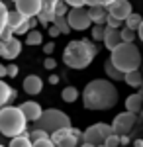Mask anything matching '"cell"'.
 <instances>
[{"label":"cell","mask_w":143,"mask_h":147,"mask_svg":"<svg viewBox=\"0 0 143 147\" xmlns=\"http://www.w3.org/2000/svg\"><path fill=\"white\" fill-rule=\"evenodd\" d=\"M110 61L125 75L130 71L139 69V65H141V51L135 47L133 41H121L118 47L112 49Z\"/></svg>","instance_id":"277c9868"},{"label":"cell","mask_w":143,"mask_h":147,"mask_svg":"<svg viewBox=\"0 0 143 147\" xmlns=\"http://www.w3.org/2000/svg\"><path fill=\"white\" fill-rule=\"evenodd\" d=\"M69 6H73V8H80V6H84V0H65Z\"/></svg>","instance_id":"60d3db41"},{"label":"cell","mask_w":143,"mask_h":147,"mask_svg":"<svg viewBox=\"0 0 143 147\" xmlns=\"http://www.w3.org/2000/svg\"><path fill=\"white\" fill-rule=\"evenodd\" d=\"M106 26H110V28H118L120 30L121 28V20H118V18H114V16H106Z\"/></svg>","instance_id":"d590c367"},{"label":"cell","mask_w":143,"mask_h":147,"mask_svg":"<svg viewBox=\"0 0 143 147\" xmlns=\"http://www.w3.org/2000/svg\"><path fill=\"white\" fill-rule=\"evenodd\" d=\"M32 147H55V143L51 141V137H43V139L32 141Z\"/></svg>","instance_id":"e575fe53"},{"label":"cell","mask_w":143,"mask_h":147,"mask_svg":"<svg viewBox=\"0 0 143 147\" xmlns=\"http://www.w3.org/2000/svg\"><path fill=\"white\" fill-rule=\"evenodd\" d=\"M30 136V139L32 141H37V139H43V137H49V134L45 131V129H41V127H33L32 131L28 134Z\"/></svg>","instance_id":"f546056e"},{"label":"cell","mask_w":143,"mask_h":147,"mask_svg":"<svg viewBox=\"0 0 143 147\" xmlns=\"http://www.w3.org/2000/svg\"><path fill=\"white\" fill-rule=\"evenodd\" d=\"M78 147H96V145H94V143H88V141H82Z\"/></svg>","instance_id":"816d5d0a"},{"label":"cell","mask_w":143,"mask_h":147,"mask_svg":"<svg viewBox=\"0 0 143 147\" xmlns=\"http://www.w3.org/2000/svg\"><path fill=\"white\" fill-rule=\"evenodd\" d=\"M130 141H132V139H130L127 134H121V136H120V145H127Z\"/></svg>","instance_id":"ee69618b"},{"label":"cell","mask_w":143,"mask_h":147,"mask_svg":"<svg viewBox=\"0 0 143 147\" xmlns=\"http://www.w3.org/2000/svg\"><path fill=\"white\" fill-rule=\"evenodd\" d=\"M16 4V10L22 12L26 18H33L41 12V0H14Z\"/></svg>","instance_id":"8fae6325"},{"label":"cell","mask_w":143,"mask_h":147,"mask_svg":"<svg viewBox=\"0 0 143 147\" xmlns=\"http://www.w3.org/2000/svg\"><path fill=\"white\" fill-rule=\"evenodd\" d=\"M59 34H61V32H59V28H57L55 24H51V26H49V35H51V37H57Z\"/></svg>","instance_id":"7bdbcfd3"},{"label":"cell","mask_w":143,"mask_h":147,"mask_svg":"<svg viewBox=\"0 0 143 147\" xmlns=\"http://www.w3.org/2000/svg\"><path fill=\"white\" fill-rule=\"evenodd\" d=\"M10 37H14V30H12L10 26H4V30H2V34H0V39H2V41H8Z\"/></svg>","instance_id":"8d00e7d4"},{"label":"cell","mask_w":143,"mask_h":147,"mask_svg":"<svg viewBox=\"0 0 143 147\" xmlns=\"http://www.w3.org/2000/svg\"><path fill=\"white\" fill-rule=\"evenodd\" d=\"M4 53H6V41L0 39V57H4Z\"/></svg>","instance_id":"f6af8a7d"},{"label":"cell","mask_w":143,"mask_h":147,"mask_svg":"<svg viewBox=\"0 0 143 147\" xmlns=\"http://www.w3.org/2000/svg\"><path fill=\"white\" fill-rule=\"evenodd\" d=\"M96 147H104V143H100V145H96Z\"/></svg>","instance_id":"db71d44e"},{"label":"cell","mask_w":143,"mask_h":147,"mask_svg":"<svg viewBox=\"0 0 143 147\" xmlns=\"http://www.w3.org/2000/svg\"><path fill=\"white\" fill-rule=\"evenodd\" d=\"M118 98H120L118 88L112 84V80L106 79L90 80L82 90V104L86 110H96V112L110 110L118 104Z\"/></svg>","instance_id":"6da1fadb"},{"label":"cell","mask_w":143,"mask_h":147,"mask_svg":"<svg viewBox=\"0 0 143 147\" xmlns=\"http://www.w3.org/2000/svg\"><path fill=\"white\" fill-rule=\"evenodd\" d=\"M120 34H121V41H133L135 39V30L123 28V30H120Z\"/></svg>","instance_id":"836d02e7"},{"label":"cell","mask_w":143,"mask_h":147,"mask_svg":"<svg viewBox=\"0 0 143 147\" xmlns=\"http://www.w3.org/2000/svg\"><path fill=\"white\" fill-rule=\"evenodd\" d=\"M132 12H133V8H132V2L130 0H114L110 6H108V14L114 16V18H118V20H121V22Z\"/></svg>","instance_id":"30bf717a"},{"label":"cell","mask_w":143,"mask_h":147,"mask_svg":"<svg viewBox=\"0 0 143 147\" xmlns=\"http://www.w3.org/2000/svg\"><path fill=\"white\" fill-rule=\"evenodd\" d=\"M104 45H106V49L108 51H112L114 47H118L121 43V34L118 28H110V26H106L104 28Z\"/></svg>","instance_id":"7c38bea8"},{"label":"cell","mask_w":143,"mask_h":147,"mask_svg":"<svg viewBox=\"0 0 143 147\" xmlns=\"http://www.w3.org/2000/svg\"><path fill=\"white\" fill-rule=\"evenodd\" d=\"M49 82H51V84H57V82H59V77H57V75H51V77H49Z\"/></svg>","instance_id":"681fc988"},{"label":"cell","mask_w":143,"mask_h":147,"mask_svg":"<svg viewBox=\"0 0 143 147\" xmlns=\"http://www.w3.org/2000/svg\"><path fill=\"white\" fill-rule=\"evenodd\" d=\"M96 4V0H84V6H94Z\"/></svg>","instance_id":"f5cc1de1"},{"label":"cell","mask_w":143,"mask_h":147,"mask_svg":"<svg viewBox=\"0 0 143 147\" xmlns=\"http://www.w3.org/2000/svg\"><path fill=\"white\" fill-rule=\"evenodd\" d=\"M123 80H125V84L127 86H132V88H137V86H141L143 84V75L141 71H130V73H125V77H123Z\"/></svg>","instance_id":"d6986e66"},{"label":"cell","mask_w":143,"mask_h":147,"mask_svg":"<svg viewBox=\"0 0 143 147\" xmlns=\"http://www.w3.org/2000/svg\"><path fill=\"white\" fill-rule=\"evenodd\" d=\"M57 28H59V32L61 34H69L71 32V26H69V20H67V16H55V20H53Z\"/></svg>","instance_id":"83f0119b"},{"label":"cell","mask_w":143,"mask_h":147,"mask_svg":"<svg viewBox=\"0 0 143 147\" xmlns=\"http://www.w3.org/2000/svg\"><path fill=\"white\" fill-rule=\"evenodd\" d=\"M33 124H35V127H41L47 134H51V131H55L59 127L71 125V118H69V114L61 112V110H57V108H49V110H43L41 116H39Z\"/></svg>","instance_id":"5b68a950"},{"label":"cell","mask_w":143,"mask_h":147,"mask_svg":"<svg viewBox=\"0 0 143 147\" xmlns=\"http://www.w3.org/2000/svg\"><path fill=\"white\" fill-rule=\"evenodd\" d=\"M141 20H143V18L139 16V14L132 12V14H130V16H127V18L123 20V22H125V28H130V30H135V32H137V28H139Z\"/></svg>","instance_id":"4316f807"},{"label":"cell","mask_w":143,"mask_h":147,"mask_svg":"<svg viewBox=\"0 0 143 147\" xmlns=\"http://www.w3.org/2000/svg\"><path fill=\"white\" fill-rule=\"evenodd\" d=\"M26 125H28V118L24 116L20 106H2L0 108V134L6 137H16L26 134Z\"/></svg>","instance_id":"3957f363"},{"label":"cell","mask_w":143,"mask_h":147,"mask_svg":"<svg viewBox=\"0 0 143 147\" xmlns=\"http://www.w3.org/2000/svg\"><path fill=\"white\" fill-rule=\"evenodd\" d=\"M141 118H143V108H141Z\"/></svg>","instance_id":"11a10c76"},{"label":"cell","mask_w":143,"mask_h":147,"mask_svg":"<svg viewBox=\"0 0 143 147\" xmlns=\"http://www.w3.org/2000/svg\"><path fill=\"white\" fill-rule=\"evenodd\" d=\"M57 2H59V0H41V6H43L45 10H53Z\"/></svg>","instance_id":"ab89813d"},{"label":"cell","mask_w":143,"mask_h":147,"mask_svg":"<svg viewBox=\"0 0 143 147\" xmlns=\"http://www.w3.org/2000/svg\"><path fill=\"white\" fill-rule=\"evenodd\" d=\"M26 43L28 45H41L43 43V35L39 34L37 30H30L26 34Z\"/></svg>","instance_id":"484cf974"},{"label":"cell","mask_w":143,"mask_h":147,"mask_svg":"<svg viewBox=\"0 0 143 147\" xmlns=\"http://www.w3.org/2000/svg\"><path fill=\"white\" fill-rule=\"evenodd\" d=\"M135 122H137L135 112L125 110V112L118 114V116L114 118V122H112V131L118 134V136H121V134H130V131L133 129V125H135Z\"/></svg>","instance_id":"9c48e42d"},{"label":"cell","mask_w":143,"mask_h":147,"mask_svg":"<svg viewBox=\"0 0 143 147\" xmlns=\"http://www.w3.org/2000/svg\"><path fill=\"white\" fill-rule=\"evenodd\" d=\"M104 147H120V136L112 131L110 136L104 139Z\"/></svg>","instance_id":"d6a6232c"},{"label":"cell","mask_w":143,"mask_h":147,"mask_svg":"<svg viewBox=\"0 0 143 147\" xmlns=\"http://www.w3.org/2000/svg\"><path fill=\"white\" fill-rule=\"evenodd\" d=\"M143 108V94H130L127 98H125V110H130V112H141Z\"/></svg>","instance_id":"ac0fdd59"},{"label":"cell","mask_w":143,"mask_h":147,"mask_svg":"<svg viewBox=\"0 0 143 147\" xmlns=\"http://www.w3.org/2000/svg\"><path fill=\"white\" fill-rule=\"evenodd\" d=\"M112 134V125L108 124H92L90 127H86L84 131H82V141H88V143H94V145H100V143H104V139Z\"/></svg>","instance_id":"8992f818"},{"label":"cell","mask_w":143,"mask_h":147,"mask_svg":"<svg viewBox=\"0 0 143 147\" xmlns=\"http://www.w3.org/2000/svg\"><path fill=\"white\" fill-rule=\"evenodd\" d=\"M8 147H32V139H30V136H28V131L22 134V136L12 137V141H10Z\"/></svg>","instance_id":"cb8c5ba5"},{"label":"cell","mask_w":143,"mask_h":147,"mask_svg":"<svg viewBox=\"0 0 143 147\" xmlns=\"http://www.w3.org/2000/svg\"><path fill=\"white\" fill-rule=\"evenodd\" d=\"M96 55H98V47H96L94 41H90V39H75V41H69V45L65 47L63 63L69 69L82 71L94 61Z\"/></svg>","instance_id":"7a4b0ae2"},{"label":"cell","mask_w":143,"mask_h":147,"mask_svg":"<svg viewBox=\"0 0 143 147\" xmlns=\"http://www.w3.org/2000/svg\"><path fill=\"white\" fill-rule=\"evenodd\" d=\"M6 22H8V8H6V4L0 0V34H2V30H4Z\"/></svg>","instance_id":"4dcf8cb0"},{"label":"cell","mask_w":143,"mask_h":147,"mask_svg":"<svg viewBox=\"0 0 143 147\" xmlns=\"http://www.w3.org/2000/svg\"><path fill=\"white\" fill-rule=\"evenodd\" d=\"M24 90L28 92L30 96L39 94V92L43 90V80H41V77H37V75H28V77L24 79Z\"/></svg>","instance_id":"4fadbf2b"},{"label":"cell","mask_w":143,"mask_h":147,"mask_svg":"<svg viewBox=\"0 0 143 147\" xmlns=\"http://www.w3.org/2000/svg\"><path fill=\"white\" fill-rule=\"evenodd\" d=\"M0 147H4V145H0Z\"/></svg>","instance_id":"6f0895ef"},{"label":"cell","mask_w":143,"mask_h":147,"mask_svg":"<svg viewBox=\"0 0 143 147\" xmlns=\"http://www.w3.org/2000/svg\"><path fill=\"white\" fill-rule=\"evenodd\" d=\"M112 2H114V0H96V4H102V6H106V8L110 6Z\"/></svg>","instance_id":"7dc6e473"},{"label":"cell","mask_w":143,"mask_h":147,"mask_svg":"<svg viewBox=\"0 0 143 147\" xmlns=\"http://www.w3.org/2000/svg\"><path fill=\"white\" fill-rule=\"evenodd\" d=\"M24 22H26V16H24L22 12L8 10V22H6V26H10L14 32H16V28H18V26H22Z\"/></svg>","instance_id":"ffe728a7"},{"label":"cell","mask_w":143,"mask_h":147,"mask_svg":"<svg viewBox=\"0 0 143 147\" xmlns=\"http://www.w3.org/2000/svg\"><path fill=\"white\" fill-rule=\"evenodd\" d=\"M67 20H69L71 30H78V32H84V30H88V28L92 26V20H90V16H88V10H84L82 6L69 10Z\"/></svg>","instance_id":"ba28073f"},{"label":"cell","mask_w":143,"mask_h":147,"mask_svg":"<svg viewBox=\"0 0 143 147\" xmlns=\"http://www.w3.org/2000/svg\"><path fill=\"white\" fill-rule=\"evenodd\" d=\"M53 49H55V43H53V41H49V43H45V45H43V53L51 55V53H53Z\"/></svg>","instance_id":"b9f144b4"},{"label":"cell","mask_w":143,"mask_h":147,"mask_svg":"<svg viewBox=\"0 0 143 147\" xmlns=\"http://www.w3.org/2000/svg\"><path fill=\"white\" fill-rule=\"evenodd\" d=\"M20 110L24 112V116L28 118V122H35L39 116H41V106L37 104V102H32V100H28V102H24L22 106H20Z\"/></svg>","instance_id":"5bb4252c"},{"label":"cell","mask_w":143,"mask_h":147,"mask_svg":"<svg viewBox=\"0 0 143 147\" xmlns=\"http://www.w3.org/2000/svg\"><path fill=\"white\" fill-rule=\"evenodd\" d=\"M4 77H8V75H6V67L0 63V79H4Z\"/></svg>","instance_id":"c3c4849f"},{"label":"cell","mask_w":143,"mask_h":147,"mask_svg":"<svg viewBox=\"0 0 143 147\" xmlns=\"http://www.w3.org/2000/svg\"><path fill=\"white\" fill-rule=\"evenodd\" d=\"M53 10H55V16H67L69 14V4H67L65 0H59Z\"/></svg>","instance_id":"1f68e13d"},{"label":"cell","mask_w":143,"mask_h":147,"mask_svg":"<svg viewBox=\"0 0 143 147\" xmlns=\"http://www.w3.org/2000/svg\"><path fill=\"white\" fill-rule=\"evenodd\" d=\"M51 141L55 143V147H77L78 145V137L73 131V125H67V127H59L55 131L49 134Z\"/></svg>","instance_id":"52a82bcc"},{"label":"cell","mask_w":143,"mask_h":147,"mask_svg":"<svg viewBox=\"0 0 143 147\" xmlns=\"http://www.w3.org/2000/svg\"><path fill=\"white\" fill-rule=\"evenodd\" d=\"M22 53V41L18 37H10L6 41V53H4V59H16V57Z\"/></svg>","instance_id":"e0dca14e"},{"label":"cell","mask_w":143,"mask_h":147,"mask_svg":"<svg viewBox=\"0 0 143 147\" xmlns=\"http://www.w3.org/2000/svg\"><path fill=\"white\" fill-rule=\"evenodd\" d=\"M43 67L47 69V71H51V69H55V67H57V61H55V59H51V57H45Z\"/></svg>","instance_id":"74e56055"},{"label":"cell","mask_w":143,"mask_h":147,"mask_svg":"<svg viewBox=\"0 0 143 147\" xmlns=\"http://www.w3.org/2000/svg\"><path fill=\"white\" fill-rule=\"evenodd\" d=\"M104 24H94V28H92V39L94 41H102L104 39Z\"/></svg>","instance_id":"f1b7e54d"},{"label":"cell","mask_w":143,"mask_h":147,"mask_svg":"<svg viewBox=\"0 0 143 147\" xmlns=\"http://www.w3.org/2000/svg\"><path fill=\"white\" fill-rule=\"evenodd\" d=\"M88 16L92 24H106V16H108V8L102 6V4H94L88 8Z\"/></svg>","instance_id":"2e32d148"},{"label":"cell","mask_w":143,"mask_h":147,"mask_svg":"<svg viewBox=\"0 0 143 147\" xmlns=\"http://www.w3.org/2000/svg\"><path fill=\"white\" fill-rule=\"evenodd\" d=\"M133 147H143V139H135L133 141Z\"/></svg>","instance_id":"f907efd6"},{"label":"cell","mask_w":143,"mask_h":147,"mask_svg":"<svg viewBox=\"0 0 143 147\" xmlns=\"http://www.w3.org/2000/svg\"><path fill=\"white\" fill-rule=\"evenodd\" d=\"M16 98H18L16 88H12L10 84H6L4 80L0 79V108H2V106H6V104H10V102L16 100Z\"/></svg>","instance_id":"9a60e30c"},{"label":"cell","mask_w":143,"mask_h":147,"mask_svg":"<svg viewBox=\"0 0 143 147\" xmlns=\"http://www.w3.org/2000/svg\"><path fill=\"white\" fill-rule=\"evenodd\" d=\"M18 71H20V69H18V65H8V67H6V75L14 79V77L18 75Z\"/></svg>","instance_id":"f35d334b"},{"label":"cell","mask_w":143,"mask_h":147,"mask_svg":"<svg viewBox=\"0 0 143 147\" xmlns=\"http://www.w3.org/2000/svg\"><path fill=\"white\" fill-rule=\"evenodd\" d=\"M37 24H39V22L35 20V16H33V18H26V22H24L22 26H18V28H16L14 35H26L28 32H30V30H33Z\"/></svg>","instance_id":"7402d4cb"},{"label":"cell","mask_w":143,"mask_h":147,"mask_svg":"<svg viewBox=\"0 0 143 147\" xmlns=\"http://www.w3.org/2000/svg\"><path fill=\"white\" fill-rule=\"evenodd\" d=\"M104 71H106V75L110 77V80H123V77H125V75H123V73L120 71V69H118L116 65H114V63H112L110 59L104 63Z\"/></svg>","instance_id":"44dd1931"},{"label":"cell","mask_w":143,"mask_h":147,"mask_svg":"<svg viewBox=\"0 0 143 147\" xmlns=\"http://www.w3.org/2000/svg\"><path fill=\"white\" fill-rule=\"evenodd\" d=\"M141 94H143V84H141Z\"/></svg>","instance_id":"9f6ffc18"},{"label":"cell","mask_w":143,"mask_h":147,"mask_svg":"<svg viewBox=\"0 0 143 147\" xmlns=\"http://www.w3.org/2000/svg\"><path fill=\"white\" fill-rule=\"evenodd\" d=\"M137 37L143 41V20H141V24H139V28H137Z\"/></svg>","instance_id":"bcb514c9"},{"label":"cell","mask_w":143,"mask_h":147,"mask_svg":"<svg viewBox=\"0 0 143 147\" xmlns=\"http://www.w3.org/2000/svg\"><path fill=\"white\" fill-rule=\"evenodd\" d=\"M61 100L69 102V104L78 100V88H75V86H65L63 92H61Z\"/></svg>","instance_id":"d4e9b609"},{"label":"cell","mask_w":143,"mask_h":147,"mask_svg":"<svg viewBox=\"0 0 143 147\" xmlns=\"http://www.w3.org/2000/svg\"><path fill=\"white\" fill-rule=\"evenodd\" d=\"M53 20H55V10H45V8H41V12L37 14V22L41 24V26H49V24H53Z\"/></svg>","instance_id":"603a6c76"}]
</instances>
